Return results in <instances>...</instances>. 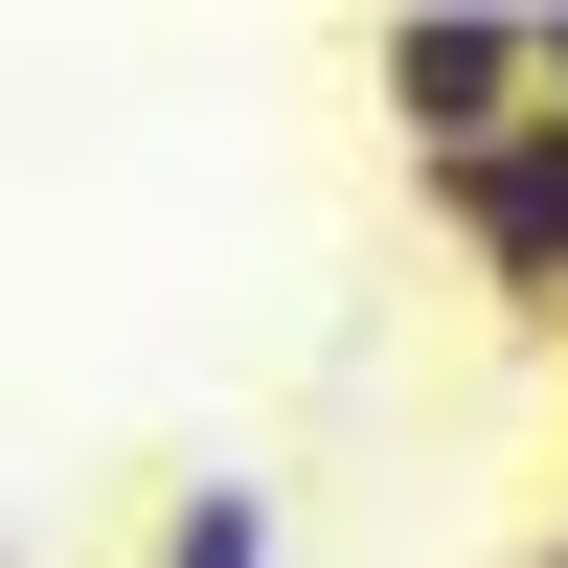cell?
<instances>
[{
	"label": "cell",
	"mask_w": 568,
	"mask_h": 568,
	"mask_svg": "<svg viewBox=\"0 0 568 568\" xmlns=\"http://www.w3.org/2000/svg\"><path fill=\"white\" fill-rule=\"evenodd\" d=\"M364 91H387L409 182H455V160H500V136L546 114V23H500V0H409V23H364Z\"/></svg>",
	"instance_id": "cell-1"
},
{
	"label": "cell",
	"mask_w": 568,
	"mask_h": 568,
	"mask_svg": "<svg viewBox=\"0 0 568 568\" xmlns=\"http://www.w3.org/2000/svg\"><path fill=\"white\" fill-rule=\"evenodd\" d=\"M433 227L478 251V296L524 318V342H568V114H524L500 160H455V182H433Z\"/></svg>",
	"instance_id": "cell-2"
},
{
	"label": "cell",
	"mask_w": 568,
	"mask_h": 568,
	"mask_svg": "<svg viewBox=\"0 0 568 568\" xmlns=\"http://www.w3.org/2000/svg\"><path fill=\"white\" fill-rule=\"evenodd\" d=\"M136 568H296V500L273 478H160V546Z\"/></svg>",
	"instance_id": "cell-3"
},
{
	"label": "cell",
	"mask_w": 568,
	"mask_h": 568,
	"mask_svg": "<svg viewBox=\"0 0 568 568\" xmlns=\"http://www.w3.org/2000/svg\"><path fill=\"white\" fill-rule=\"evenodd\" d=\"M546 114H568V23H546Z\"/></svg>",
	"instance_id": "cell-4"
},
{
	"label": "cell",
	"mask_w": 568,
	"mask_h": 568,
	"mask_svg": "<svg viewBox=\"0 0 568 568\" xmlns=\"http://www.w3.org/2000/svg\"><path fill=\"white\" fill-rule=\"evenodd\" d=\"M524 568H568V524H546V546H524Z\"/></svg>",
	"instance_id": "cell-5"
}]
</instances>
